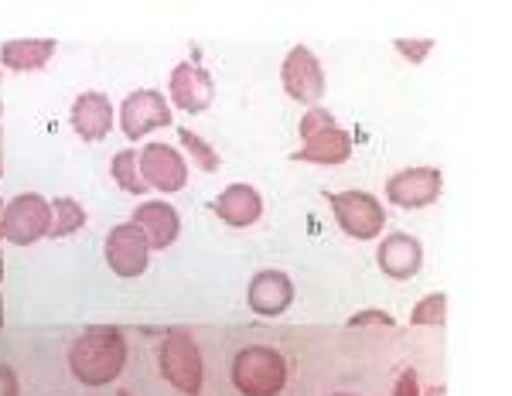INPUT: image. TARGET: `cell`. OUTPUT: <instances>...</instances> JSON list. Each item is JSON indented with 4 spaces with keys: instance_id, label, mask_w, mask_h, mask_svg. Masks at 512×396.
Segmentation results:
<instances>
[{
    "instance_id": "4fadbf2b",
    "label": "cell",
    "mask_w": 512,
    "mask_h": 396,
    "mask_svg": "<svg viewBox=\"0 0 512 396\" xmlns=\"http://www.w3.org/2000/svg\"><path fill=\"white\" fill-rule=\"evenodd\" d=\"M69 123H72V130H76L82 140H89V144L103 140L106 134H110V127H113L110 99H106L103 93L76 96V103H72V110H69Z\"/></svg>"
},
{
    "instance_id": "e0dca14e",
    "label": "cell",
    "mask_w": 512,
    "mask_h": 396,
    "mask_svg": "<svg viewBox=\"0 0 512 396\" xmlns=\"http://www.w3.org/2000/svg\"><path fill=\"white\" fill-rule=\"evenodd\" d=\"M52 55H55L52 38H14L4 41V48H0V62L11 72H38L45 69Z\"/></svg>"
},
{
    "instance_id": "8992f818",
    "label": "cell",
    "mask_w": 512,
    "mask_h": 396,
    "mask_svg": "<svg viewBox=\"0 0 512 396\" xmlns=\"http://www.w3.org/2000/svg\"><path fill=\"white\" fill-rule=\"evenodd\" d=\"M280 82H284V93L304 106H318V99L325 96V69H321L318 55L304 45L287 52L284 65H280Z\"/></svg>"
},
{
    "instance_id": "cb8c5ba5",
    "label": "cell",
    "mask_w": 512,
    "mask_h": 396,
    "mask_svg": "<svg viewBox=\"0 0 512 396\" xmlns=\"http://www.w3.org/2000/svg\"><path fill=\"white\" fill-rule=\"evenodd\" d=\"M393 45H396V52H400L410 65H420V62L427 59V55H431L434 41L431 38H396Z\"/></svg>"
},
{
    "instance_id": "8fae6325",
    "label": "cell",
    "mask_w": 512,
    "mask_h": 396,
    "mask_svg": "<svg viewBox=\"0 0 512 396\" xmlns=\"http://www.w3.org/2000/svg\"><path fill=\"white\" fill-rule=\"evenodd\" d=\"M168 96L178 110L205 113L212 106V99H216V82H212V76L198 62H181L175 65V72H171Z\"/></svg>"
},
{
    "instance_id": "4dcf8cb0",
    "label": "cell",
    "mask_w": 512,
    "mask_h": 396,
    "mask_svg": "<svg viewBox=\"0 0 512 396\" xmlns=\"http://www.w3.org/2000/svg\"><path fill=\"white\" fill-rule=\"evenodd\" d=\"M0 280H4V253H0Z\"/></svg>"
},
{
    "instance_id": "5bb4252c",
    "label": "cell",
    "mask_w": 512,
    "mask_h": 396,
    "mask_svg": "<svg viewBox=\"0 0 512 396\" xmlns=\"http://www.w3.org/2000/svg\"><path fill=\"white\" fill-rule=\"evenodd\" d=\"M294 301V284L287 274L280 270H260L253 280H250V308L256 315H284Z\"/></svg>"
},
{
    "instance_id": "7a4b0ae2",
    "label": "cell",
    "mask_w": 512,
    "mask_h": 396,
    "mask_svg": "<svg viewBox=\"0 0 512 396\" xmlns=\"http://www.w3.org/2000/svg\"><path fill=\"white\" fill-rule=\"evenodd\" d=\"M233 383L243 396H277L287 383V362L277 349L253 345L233 359Z\"/></svg>"
},
{
    "instance_id": "1f68e13d",
    "label": "cell",
    "mask_w": 512,
    "mask_h": 396,
    "mask_svg": "<svg viewBox=\"0 0 512 396\" xmlns=\"http://www.w3.org/2000/svg\"><path fill=\"white\" fill-rule=\"evenodd\" d=\"M0 325H4V301H0Z\"/></svg>"
},
{
    "instance_id": "e575fe53",
    "label": "cell",
    "mask_w": 512,
    "mask_h": 396,
    "mask_svg": "<svg viewBox=\"0 0 512 396\" xmlns=\"http://www.w3.org/2000/svg\"><path fill=\"white\" fill-rule=\"evenodd\" d=\"M335 396H349V393H335Z\"/></svg>"
},
{
    "instance_id": "30bf717a",
    "label": "cell",
    "mask_w": 512,
    "mask_h": 396,
    "mask_svg": "<svg viewBox=\"0 0 512 396\" xmlns=\"http://www.w3.org/2000/svg\"><path fill=\"white\" fill-rule=\"evenodd\" d=\"M147 253H151V246H147L144 233H140L134 222H120V226H113L110 236H106V263H110L113 274L123 280L144 274Z\"/></svg>"
},
{
    "instance_id": "9c48e42d",
    "label": "cell",
    "mask_w": 512,
    "mask_h": 396,
    "mask_svg": "<svg viewBox=\"0 0 512 396\" xmlns=\"http://www.w3.org/2000/svg\"><path fill=\"white\" fill-rule=\"evenodd\" d=\"M444 178L437 168H407L386 181V198L400 209H427L441 198Z\"/></svg>"
},
{
    "instance_id": "836d02e7",
    "label": "cell",
    "mask_w": 512,
    "mask_h": 396,
    "mask_svg": "<svg viewBox=\"0 0 512 396\" xmlns=\"http://www.w3.org/2000/svg\"><path fill=\"white\" fill-rule=\"evenodd\" d=\"M117 396H134V393H127V390H120V393H117Z\"/></svg>"
},
{
    "instance_id": "ffe728a7",
    "label": "cell",
    "mask_w": 512,
    "mask_h": 396,
    "mask_svg": "<svg viewBox=\"0 0 512 396\" xmlns=\"http://www.w3.org/2000/svg\"><path fill=\"white\" fill-rule=\"evenodd\" d=\"M110 171H113V178L120 181V188H123V192H130V195H144V192H147L144 178H140L137 151H120L117 158H113Z\"/></svg>"
},
{
    "instance_id": "5b68a950",
    "label": "cell",
    "mask_w": 512,
    "mask_h": 396,
    "mask_svg": "<svg viewBox=\"0 0 512 396\" xmlns=\"http://www.w3.org/2000/svg\"><path fill=\"white\" fill-rule=\"evenodd\" d=\"M52 226V205L35 192H24L4 205V239L14 246H31L48 236Z\"/></svg>"
},
{
    "instance_id": "f546056e",
    "label": "cell",
    "mask_w": 512,
    "mask_h": 396,
    "mask_svg": "<svg viewBox=\"0 0 512 396\" xmlns=\"http://www.w3.org/2000/svg\"><path fill=\"white\" fill-rule=\"evenodd\" d=\"M0 236H4V202H0Z\"/></svg>"
},
{
    "instance_id": "9a60e30c",
    "label": "cell",
    "mask_w": 512,
    "mask_h": 396,
    "mask_svg": "<svg viewBox=\"0 0 512 396\" xmlns=\"http://www.w3.org/2000/svg\"><path fill=\"white\" fill-rule=\"evenodd\" d=\"M130 222H134L140 233H144L151 250H168V246L175 243L178 233H181V219H178V212L171 209L168 202H144L134 212V219H130Z\"/></svg>"
},
{
    "instance_id": "ac0fdd59",
    "label": "cell",
    "mask_w": 512,
    "mask_h": 396,
    "mask_svg": "<svg viewBox=\"0 0 512 396\" xmlns=\"http://www.w3.org/2000/svg\"><path fill=\"white\" fill-rule=\"evenodd\" d=\"M352 158V134L342 127H328L325 134L304 140V147L294 154V161L308 164H345Z\"/></svg>"
},
{
    "instance_id": "603a6c76",
    "label": "cell",
    "mask_w": 512,
    "mask_h": 396,
    "mask_svg": "<svg viewBox=\"0 0 512 396\" xmlns=\"http://www.w3.org/2000/svg\"><path fill=\"white\" fill-rule=\"evenodd\" d=\"M328 127H338L332 113H328L325 106H311V110L304 113V120H301V127H297V130H301V137H304V140H311V137L325 134Z\"/></svg>"
},
{
    "instance_id": "d4e9b609",
    "label": "cell",
    "mask_w": 512,
    "mask_h": 396,
    "mask_svg": "<svg viewBox=\"0 0 512 396\" xmlns=\"http://www.w3.org/2000/svg\"><path fill=\"white\" fill-rule=\"evenodd\" d=\"M349 325L352 328H359V325H386V328H393L396 321H393V315H386V311H355V315L349 318Z\"/></svg>"
},
{
    "instance_id": "484cf974",
    "label": "cell",
    "mask_w": 512,
    "mask_h": 396,
    "mask_svg": "<svg viewBox=\"0 0 512 396\" xmlns=\"http://www.w3.org/2000/svg\"><path fill=\"white\" fill-rule=\"evenodd\" d=\"M393 396H420V383H417L414 369H403L400 379H396V386H393Z\"/></svg>"
},
{
    "instance_id": "d6986e66",
    "label": "cell",
    "mask_w": 512,
    "mask_h": 396,
    "mask_svg": "<svg viewBox=\"0 0 512 396\" xmlns=\"http://www.w3.org/2000/svg\"><path fill=\"white\" fill-rule=\"evenodd\" d=\"M48 205H52V226H48V236H52V239L72 236L76 229L86 226V209H82L76 198L62 195V198H55V202H48Z\"/></svg>"
},
{
    "instance_id": "f1b7e54d",
    "label": "cell",
    "mask_w": 512,
    "mask_h": 396,
    "mask_svg": "<svg viewBox=\"0 0 512 396\" xmlns=\"http://www.w3.org/2000/svg\"><path fill=\"white\" fill-rule=\"evenodd\" d=\"M0 178H4V130H0Z\"/></svg>"
},
{
    "instance_id": "44dd1931",
    "label": "cell",
    "mask_w": 512,
    "mask_h": 396,
    "mask_svg": "<svg viewBox=\"0 0 512 396\" xmlns=\"http://www.w3.org/2000/svg\"><path fill=\"white\" fill-rule=\"evenodd\" d=\"M178 140H181V147H185V151L192 154V161L198 164V168L205 171V175H212V171H219L222 158L216 154V147L205 144V140L198 137V134H192V130H188V127H178Z\"/></svg>"
},
{
    "instance_id": "3957f363",
    "label": "cell",
    "mask_w": 512,
    "mask_h": 396,
    "mask_svg": "<svg viewBox=\"0 0 512 396\" xmlns=\"http://www.w3.org/2000/svg\"><path fill=\"white\" fill-rule=\"evenodd\" d=\"M158 362H161V376L168 379L178 393H185V396L202 393V379H205L202 352H198V342L185 332V328L168 332V338H164V345H161Z\"/></svg>"
},
{
    "instance_id": "83f0119b",
    "label": "cell",
    "mask_w": 512,
    "mask_h": 396,
    "mask_svg": "<svg viewBox=\"0 0 512 396\" xmlns=\"http://www.w3.org/2000/svg\"><path fill=\"white\" fill-rule=\"evenodd\" d=\"M424 396H448V386H444V383L441 386H431V390H427Z\"/></svg>"
},
{
    "instance_id": "ba28073f",
    "label": "cell",
    "mask_w": 512,
    "mask_h": 396,
    "mask_svg": "<svg viewBox=\"0 0 512 396\" xmlns=\"http://www.w3.org/2000/svg\"><path fill=\"white\" fill-rule=\"evenodd\" d=\"M137 164L147 188H158V192L171 195L188 185V164L171 144H147L137 154Z\"/></svg>"
},
{
    "instance_id": "277c9868",
    "label": "cell",
    "mask_w": 512,
    "mask_h": 396,
    "mask_svg": "<svg viewBox=\"0 0 512 396\" xmlns=\"http://www.w3.org/2000/svg\"><path fill=\"white\" fill-rule=\"evenodd\" d=\"M328 205H332L338 226H342L345 236L352 239H376L383 236L386 226V212L379 205L376 195L369 192H332L328 195Z\"/></svg>"
},
{
    "instance_id": "7402d4cb",
    "label": "cell",
    "mask_w": 512,
    "mask_h": 396,
    "mask_svg": "<svg viewBox=\"0 0 512 396\" xmlns=\"http://www.w3.org/2000/svg\"><path fill=\"white\" fill-rule=\"evenodd\" d=\"M410 321H414V325H444V321H448V297H444V294H427L424 301L414 304Z\"/></svg>"
},
{
    "instance_id": "7c38bea8",
    "label": "cell",
    "mask_w": 512,
    "mask_h": 396,
    "mask_svg": "<svg viewBox=\"0 0 512 396\" xmlns=\"http://www.w3.org/2000/svg\"><path fill=\"white\" fill-rule=\"evenodd\" d=\"M379 267H383L386 277L393 280H410L420 274V263H424V246L417 243L414 236L407 233H393L379 243V253H376Z\"/></svg>"
},
{
    "instance_id": "52a82bcc",
    "label": "cell",
    "mask_w": 512,
    "mask_h": 396,
    "mask_svg": "<svg viewBox=\"0 0 512 396\" xmlns=\"http://www.w3.org/2000/svg\"><path fill=\"white\" fill-rule=\"evenodd\" d=\"M120 127L130 140L147 137L158 127H171V103L158 89H137V93H130L123 99Z\"/></svg>"
},
{
    "instance_id": "4316f807",
    "label": "cell",
    "mask_w": 512,
    "mask_h": 396,
    "mask_svg": "<svg viewBox=\"0 0 512 396\" xmlns=\"http://www.w3.org/2000/svg\"><path fill=\"white\" fill-rule=\"evenodd\" d=\"M0 376H4V383H7V393L4 396H18V386H14V376H11V369H0Z\"/></svg>"
},
{
    "instance_id": "6da1fadb",
    "label": "cell",
    "mask_w": 512,
    "mask_h": 396,
    "mask_svg": "<svg viewBox=\"0 0 512 396\" xmlns=\"http://www.w3.org/2000/svg\"><path fill=\"white\" fill-rule=\"evenodd\" d=\"M127 366V342L117 328H89L69 349V369L82 386L113 383Z\"/></svg>"
},
{
    "instance_id": "d6a6232c",
    "label": "cell",
    "mask_w": 512,
    "mask_h": 396,
    "mask_svg": "<svg viewBox=\"0 0 512 396\" xmlns=\"http://www.w3.org/2000/svg\"><path fill=\"white\" fill-rule=\"evenodd\" d=\"M0 79H4V72H0ZM0 113H4V99H0Z\"/></svg>"
},
{
    "instance_id": "2e32d148",
    "label": "cell",
    "mask_w": 512,
    "mask_h": 396,
    "mask_svg": "<svg viewBox=\"0 0 512 396\" xmlns=\"http://www.w3.org/2000/svg\"><path fill=\"white\" fill-rule=\"evenodd\" d=\"M212 209H216V216L226 222V226L243 229V226H253V222L263 216V198L250 185H229L226 192L212 202Z\"/></svg>"
}]
</instances>
